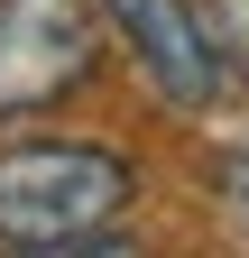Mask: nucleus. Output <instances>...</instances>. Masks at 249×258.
Here are the masks:
<instances>
[{
	"mask_svg": "<svg viewBox=\"0 0 249 258\" xmlns=\"http://www.w3.org/2000/svg\"><path fill=\"white\" fill-rule=\"evenodd\" d=\"M139 203V166L92 139H10L0 148V249L120 231Z\"/></svg>",
	"mask_w": 249,
	"mask_h": 258,
	"instance_id": "1",
	"label": "nucleus"
},
{
	"mask_svg": "<svg viewBox=\"0 0 249 258\" xmlns=\"http://www.w3.org/2000/svg\"><path fill=\"white\" fill-rule=\"evenodd\" d=\"M102 0H0V120L74 102L102 64Z\"/></svg>",
	"mask_w": 249,
	"mask_h": 258,
	"instance_id": "2",
	"label": "nucleus"
},
{
	"mask_svg": "<svg viewBox=\"0 0 249 258\" xmlns=\"http://www.w3.org/2000/svg\"><path fill=\"white\" fill-rule=\"evenodd\" d=\"M102 19H111V37L130 46L139 64V83L157 92L166 111H212L222 102V55H212L203 37V10L194 0H102Z\"/></svg>",
	"mask_w": 249,
	"mask_h": 258,
	"instance_id": "3",
	"label": "nucleus"
},
{
	"mask_svg": "<svg viewBox=\"0 0 249 258\" xmlns=\"http://www.w3.org/2000/svg\"><path fill=\"white\" fill-rule=\"evenodd\" d=\"M194 10H203V37L222 55V74L249 83V0H194Z\"/></svg>",
	"mask_w": 249,
	"mask_h": 258,
	"instance_id": "4",
	"label": "nucleus"
},
{
	"mask_svg": "<svg viewBox=\"0 0 249 258\" xmlns=\"http://www.w3.org/2000/svg\"><path fill=\"white\" fill-rule=\"evenodd\" d=\"M0 258H157L120 231H83V240H28V249H0Z\"/></svg>",
	"mask_w": 249,
	"mask_h": 258,
	"instance_id": "5",
	"label": "nucleus"
},
{
	"mask_svg": "<svg viewBox=\"0 0 249 258\" xmlns=\"http://www.w3.org/2000/svg\"><path fill=\"white\" fill-rule=\"evenodd\" d=\"M222 203L249 221V157H231V166H222Z\"/></svg>",
	"mask_w": 249,
	"mask_h": 258,
	"instance_id": "6",
	"label": "nucleus"
}]
</instances>
